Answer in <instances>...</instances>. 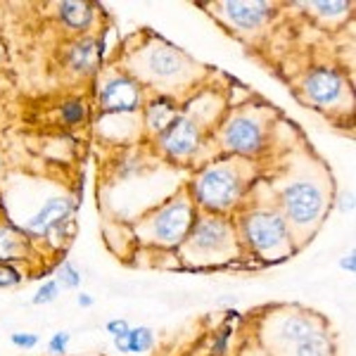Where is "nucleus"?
Instances as JSON below:
<instances>
[{
	"label": "nucleus",
	"instance_id": "obj_1",
	"mask_svg": "<svg viewBox=\"0 0 356 356\" xmlns=\"http://www.w3.org/2000/svg\"><path fill=\"white\" fill-rule=\"evenodd\" d=\"M330 204V174L325 169L304 162L297 169H290V176L278 188V209L285 219L290 238H297V250L312 240L316 228L323 221V214Z\"/></svg>",
	"mask_w": 356,
	"mask_h": 356
},
{
	"label": "nucleus",
	"instance_id": "obj_2",
	"mask_svg": "<svg viewBox=\"0 0 356 356\" xmlns=\"http://www.w3.org/2000/svg\"><path fill=\"white\" fill-rule=\"evenodd\" d=\"M247 162L250 159H228L214 162L200 171L195 181V202L204 209L221 214L240 204L247 191Z\"/></svg>",
	"mask_w": 356,
	"mask_h": 356
},
{
	"label": "nucleus",
	"instance_id": "obj_3",
	"mask_svg": "<svg viewBox=\"0 0 356 356\" xmlns=\"http://www.w3.org/2000/svg\"><path fill=\"white\" fill-rule=\"evenodd\" d=\"M240 235L252 252L266 259H283L290 252H295L290 231L278 207L252 202L250 209L240 216Z\"/></svg>",
	"mask_w": 356,
	"mask_h": 356
},
{
	"label": "nucleus",
	"instance_id": "obj_4",
	"mask_svg": "<svg viewBox=\"0 0 356 356\" xmlns=\"http://www.w3.org/2000/svg\"><path fill=\"white\" fill-rule=\"evenodd\" d=\"M136 69L134 74L145 83H162V86H176L186 81L197 67L183 50L174 48L171 43L152 41L150 45H143L136 55Z\"/></svg>",
	"mask_w": 356,
	"mask_h": 356
},
{
	"label": "nucleus",
	"instance_id": "obj_5",
	"mask_svg": "<svg viewBox=\"0 0 356 356\" xmlns=\"http://www.w3.org/2000/svg\"><path fill=\"white\" fill-rule=\"evenodd\" d=\"M235 226L231 221H226L223 216H202L195 219L191 233L186 235V240L181 247L186 252H191L195 261H214L223 259L226 254H231L235 250Z\"/></svg>",
	"mask_w": 356,
	"mask_h": 356
},
{
	"label": "nucleus",
	"instance_id": "obj_6",
	"mask_svg": "<svg viewBox=\"0 0 356 356\" xmlns=\"http://www.w3.org/2000/svg\"><path fill=\"white\" fill-rule=\"evenodd\" d=\"M266 112L257 107L235 110L221 126V145L233 154H259L266 147Z\"/></svg>",
	"mask_w": 356,
	"mask_h": 356
},
{
	"label": "nucleus",
	"instance_id": "obj_7",
	"mask_svg": "<svg viewBox=\"0 0 356 356\" xmlns=\"http://www.w3.org/2000/svg\"><path fill=\"white\" fill-rule=\"evenodd\" d=\"M197 219L195 211V202L188 195H178V200H169L164 207H159L157 211L145 221V233L154 245L162 247H176L186 240V235L191 233L193 223Z\"/></svg>",
	"mask_w": 356,
	"mask_h": 356
},
{
	"label": "nucleus",
	"instance_id": "obj_8",
	"mask_svg": "<svg viewBox=\"0 0 356 356\" xmlns=\"http://www.w3.org/2000/svg\"><path fill=\"white\" fill-rule=\"evenodd\" d=\"M200 140H202V124H200V114L186 112L176 114V119L159 134L164 152L174 159L191 157L197 150Z\"/></svg>",
	"mask_w": 356,
	"mask_h": 356
},
{
	"label": "nucleus",
	"instance_id": "obj_9",
	"mask_svg": "<svg viewBox=\"0 0 356 356\" xmlns=\"http://www.w3.org/2000/svg\"><path fill=\"white\" fill-rule=\"evenodd\" d=\"M304 93L314 107H340L347 100V81L330 67H316L304 79Z\"/></svg>",
	"mask_w": 356,
	"mask_h": 356
},
{
	"label": "nucleus",
	"instance_id": "obj_10",
	"mask_svg": "<svg viewBox=\"0 0 356 356\" xmlns=\"http://www.w3.org/2000/svg\"><path fill=\"white\" fill-rule=\"evenodd\" d=\"M100 105L102 110L112 114H134L143 105L140 86L126 74H112L102 81Z\"/></svg>",
	"mask_w": 356,
	"mask_h": 356
},
{
	"label": "nucleus",
	"instance_id": "obj_11",
	"mask_svg": "<svg viewBox=\"0 0 356 356\" xmlns=\"http://www.w3.org/2000/svg\"><path fill=\"white\" fill-rule=\"evenodd\" d=\"M65 226L74 228V202L69 197H53L26 221V233L31 238L60 235V231L65 235Z\"/></svg>",
	"mask_w": 356,
	"mask_h": 356
},
{
	"label": "nucleus",
	"instance_id": "obj_12",
	"mask_svg": "<svg viewBox=\"0 0 356 356\" xmlns=\"http://www.w3.org/2000/svg\"><path fill=\"white\" fill-rule=\"evenodd\" d=\"M221 17L240 31L259 29L273 15V5L268 3H221Z\"/></svg>",
	"mask_w": 356,
	"mask_h": 356
},
{
	"label": "nucleus",
	"instance_id": "obj_13",
	"mask_svg": "<svg viewBox=\"0 0 356 356\" xmlns=\"http://www.w3.org/2000/svg\"><path fill=\"white\" fill-rule=\"evenodd\" d=\"M178 107L174 100L169 97H157L150 105L145 107V126L152 131V134H162V131L176 119Z\"/></svg>",
	"mask_w": 356,
	"mask_h": 356
},
{
	"label": "nucleus",
	"instance_id": "obj_14",
	"mask_svg": "<svg viewBox=\"0 0 356 356\" xmlns=\"http://www.w3.org/2000/svg\"><path fill=\"white\" fill-rule=\"evenodd\" d=\"M295 356H330L332 354V342H330V335L323 325L314 328L312 332H307L304 337H300L295 344Z\"/></svg>",
	"mask_w": 356,
	"mask_h": 356
},
{
	"label": "nucleus",
	"instance_id": "obj_15",
	"mask_svg": "<svg viewBox=\"0 0 356 356\" xmlns=\"http://www.w3.org/2000/svg\"><path fill=\"white\" fill-rule=\"evenodd\" d=\"M26 250H29L26 235L15 231L13 226H0V261L8 264V261L24 259Z\"/></svg>",
	"mask_w": 356,
	"mask_h": 356
},
{
	"label": "nucleus",
	"instance_id": "obj_16",
	"mask_svg": "<svg viewBox=\"0 0 356 356\" xmlns=\"http://www.w3.org/2000/svg\"><path fill=\"white\" fill-rule=\"evenodd\" d=\"M67 62L76 74L93 72L97 67V48H95L93 38H83V41L74 43V48H69Z\"/></svg>",
	"mask_w": 356,
	"mask_h": 356
},
{
	"label": "nucleus",
	"instance_id": "obj_17",
	"mask_svg": "<svg viewBox=\"0 0 356 356\" xmlns=\"http://www.w3.org/2000/svg\"><path fill=\"white\" fill-rule=\"evenodd\" d=\"M119 352H134V354H143L150 352L154 344V332L145 325H138V328H131L129 335H126L124 342H114Z\"/></svg>",
	"mask_w": 356,
	"mask_h": 356
},
{
	"label": "nucleus",
	"instance_id": "obj_18",
	"mask_svg": "<svg viewBox=\"0 0 356 356\" xmlns=\"http://www.w3.org/2000/svg\"><path fill=\"white\" fill-rule=\"evenodd\" d=\"M60 17L67 26L72 29H86L93 22V8L86 3H62L60 5Z\"/></svg>",
	"mask_w": 356,
	"mask_h": 356
},
{
	"label": "nucleus",
	"instance_id": "obj_19",
	"mask_svg": "<svg viewBox=\"0 0 356 356\" xmlns=\"http://www.w3.org/2000/svg\"><path fill=\"white\" fill-rule=\"evenodd\" d=\"M57 285H62V288L67 290H76L79 285H81V271H79L76 266H74L72 261H65L60 266V275H57Z\"/></svg>",
	"mask_w": 356,
	"mask_h": 356
},
{
	"label": "nucleus",
	"instance_id": "obj_20",
	"mask_svg": "<svg viewBox=\"0 0 356 356\" xmlns=\"http://www.w3.org/2000/svg\"><path fill=\"white\" fill-rule=\"evenodd\" d=\"M314 13L321 17H344L352 5L349 3H312Z\"/></svg>",
	"mask_w": 356,
	"mask_h": 356
},
{
	"label": "nucleus",
	"instance_id": "obj_21",
	"mask_svg": "<svg viewBox=\"0 0 356 356\" xmlns=\"http://www.w3.org/2000/svg\"><path fill=\"white\" fill-rule=\"evenodd\" d=\"M57 295H60V285H57V280H45V283L38 288L36 297H33V304L36 307H41V304H50L57 300Z\"/></svg>",
	"mask_w": 356,
	"mask_h": 356
},
{
	"label": "nucleus",
	"instance_id": "obj_22",
	"mask_svg": "<svg viewBox=\"0 0 356 356\" xmlns=\"http://www.w3.org/2000/svg\"><path fill=\"white\" fill-rule=\"evenodd\" d=\"M17 283H22V273L10 264H0V288H13Z\"/></svg>",
	"mask_w": 356,
	"mask_h": 356
},
{
	"label": "nucleus",
	"instance_id": "obj_23",
	"mask_svg": "<svg viewBox=\"0 0 356 356\" xmlns=\"http://www.w3.org/2000/svg\"><path fill=\"white\" fill-rule=\"evenodd\" d=\"M129 330H131V325L126 318H114L107 323V332L114 337V342H124L126 335H129Z\"/></svg>",
	"mask_w": 356,
	"mask_h": 356
},
{
	"label": "nucleus",
	"instance_id": "obj_24",
	"mask_svg": "<svg viewBox=\"0 0 356 356\" xmlns=\"http://www.w3.org/2000/svg\"><path fill=\"white\" fill-rule=\"evenodd\" d=\"M69 332L67 330H60V332H55L53 337H50V342H48V349L53 354H57V356H62L67 352V347H69Z\"/></svg>",
	"mask_w": 356,
	"mask_h": 356
},
{
	"label": "nucleus",
	"instance_id": "obj_25",
	"mask_svg": "<svg viewBox=\"0 0 356 356\" xmlns=\"http://www.w3.org/2000/svg\"><path fill=\"white\" fill-rule=\"evenodd\" d=\"M13 344L15 347H22V349H33L38 344V335H33V332H13Z\"/></svg>",
	"mask_w": 356,
	"mask_h": 356
},
{
	"label": "nucleus",
	"instance_id": "obj_26",
	"mask_svg": "<svg viewBox=\"0 0 356 356\" xmlns=\"http://www.w3.org/2000/svg\"><path fill=\"white\" fill-rule=\"evenodd\" d=\"M62 114H65V122L67 124H79V122H81V119H83V105H81V102H69V105L65 107V112H62Z\"/></svg>",
	"mask_w": 356,
	"mask_h": 356
},
{
	"label": "nucleus",
	"instance_id": "obj_27",
	"mask_svg": "<svg viewBox=\"0 0 356 356\" xmlns=\"http://www.w3.org/2000/svg\"><path fill=\"white\" fill-rule=\"evenodd\" d=\"M340 266L344 268V271H349V273H354V271H356V259H354V252H349L347 257H342V259H340Z\"/></svg>",
	"mask_w": 356,
	"mask_h": 356
},
{
	"label": "nucleus",
	"instance_id": "obj_28",
	"mask_svg": "<svg viewBox=\"0 0 356 356\" xmlns=\"http://www.w3.org/2000/svg\"><path fill=\"white\" fill-rule=\"evenodd\" d=\"M76 302H79V307H83V309H88V307H93V297L90 295H86V292H81V295L76 297Z\"/></svg>",
	"mask_w": 356,
	"mask_h": 356
},
{
	"label": "nucleus",
	"instance_id": "obj_29",
	"mask_svg": "<svg viewBox=\"0 0 356 356\" xmlns=\"http://www.w3.org/2000/svg\"><path fill=\"white\" fill-rule=\"evenodd\" d=\"M0 60H3V48H0Z\"/></svg>",
	"mask_w": 356,
	"mask_h": 356
}]
</instances>
